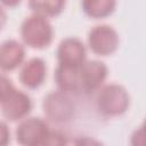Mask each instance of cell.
<instances>
[{"label": "cell", "mask_w": 146, "mask_h": 146, "mask_svg": "<svg viewBox=\"0 0 146 146\" xmlns=\"http://www.w3.org/2000/svg\"><path fill=\"white\" fill-rule=\"evenodd\" d=\"M21 36L26 46L42 49L51 43L54 29L47 17L33 13L22 22Z\"/></svg>", "instance_id": "1"}, {"label": "cell", "mask_w": 146, "mask_h": 146, "mask_svg": "<svg viewBox=\"0 0 146 146\" xmlns=\"http://www.w3.org/2000/svg\"><path fill=\"white\" fill-rule=\"evenodd\" d=\"M96 104L98 111L105 116L123 114L130 104V96L125 88L119 83H108L98 89Z\"/></svg>", "instance_id": "2"}, {"label": "cell", "mask_w": 146, "mask_h": 146, "mask_svg": "<svg viewBox=\"0 0 146 146\" xmlns=\"http://www.w3.org/2000/svg\"><path fill=\"white\" fill-rule=\"evenodd\" d=\"M119 34L116 30L107 24L94 26L88 33V46L92 52L107 56L113 54L119 47Z\"/></svg>", "instance_id": "3"}, {"label": "cell", "mask_w": 146, "mask_h": 146, "mask_svg": "<svg viewBox=\"0 0 146 146\" xmlns=\"http://www.w3.org/2000/svg\"><path fill=\"white\" fill-rule=\"evenodd\" d=\"M44 114L55 122H66L74 114V104L66 92L51 91L43 99Z\"/></svg>", "instance_id": "4"}, {"label": "cell", "mask_w": 146, "mask_h": 146, "mask_svg": "<svg viewBox=\"0 0 146 146\" xmlns=\"http://www.w3.org/2000/svg\"><path fill=\"white\" fill-rule=\"evenodd\" d=\"M49 130L48 123L41 117H25L16 128V138L22 146H38Z\"/></svg>", "instance_id": "5"}, {"label": "cell", "mask_w": 146, "mask_h": 146, "mask_svg": "<svg viewBox=\"0 0 146 146\" xmlns=\"http://www.w3.org/2000/svg\"><path fill=\"white\" fill-rule=\"evenodd\" d=\"M107 66L98 59L84 60L79 68L80 90L91 92L98 90L107 78Z\"/></svg>", "instance_id": "6"}, {"label": "cell", "mask_w": 146, "mask_h": 146, "mask_svg": "<svg viewBox=\"0 0 146 146\" xmlns=\"http://www.w3.org/2000/svg\"><path fill=\"white\" fill-rule=\"evenodd\" d=\"M32 110L31 97L18 89H15L2 103H0V111L2 115L10 121L23 120Z\"/></svg>", "instance_id": "7"}, {"label": "cell", "mask_w": 146, "mask_h": 146, "mask_svg": "<svg viewBox=\"0 0 146 146\" xmlns=\"http://www.w3.org/2000/svg\"><path fill=\"white\" fill-rule=\"evenodd\" d=\"M87 49L84 43L75 36L63 39L57 48L58 64L80 67L86 60Z\"/></svg>", "instance_id": "8"}, {"label": "cell", "mask_w": 146, "mask_h": 146, "mask_svg": "<svg viewBox=\"0 0 146 146\" xmlns=\"http://www.w3.org/2000/svg\"><path fill=\"white\" fill-rule=\"evenodd\" d=\"M25 58V47L15 39L0 43V70L9 72L22 65Z\"/></svg>", "instance_id": "9"}, {"label": "cell", "mask_w": 146, "mask_h": 146, "mask_svg": "<svg viewBox=\"0 0 146 146\" xmlns=\"http://www.w3.org/2000/svg\"><path fill=\"white\" fill-rule=\"evenodd\" d=\"M47 74V66L42 58L33 57L24 63L19 72V81L29 89H35L40 87Z\"/></svg>", "instance_id": "10"}, {"label": "cell", "mask_w": 146, "mask_h": 146, "mask_svg": "<svg viewBox=\"0 0 146 146\" xmlns=\"http://www.w3.org/2000/svg\"><path fill=\"white\" fill-rule=\"evenodd\" d=\"M79 68L75 66L58 64L55 70V82L59 91L63 92H76L80 91V76Z\"/></svg>", "instance_id": "11"}, {"label": "cell", "mask_w": 146, "mask_h": 146, "mask_svg": "<svg viewBox=\"0 0 146 146\" xmlns=\"http://www.w3.org/2000/svg\"><path fill=\"white\" fill-rule=\"evenodd\" d=\"M83 11L92 18H103L114 11L116 2L113 0H84L81 2Z\"/></svg>", "instance_id": "12"}, {"label": "cell", "mask_w": 146, "mask_h": 146, "mask_svg": "<svg viewBox=\"0 0 146 146\" xmlns=\"http://www.w3.org/2000/svg\"><path fill=\"white\" fill-rule=\"evenodd\" d=\"M30 8L34 14L42 15L44 17H50V16H56L65 7V1L63 0H33L29 2Z\"/></svg>", "instance_id": "13"}, {"label": "cell", "mask_w": 146, "mask_h": 146, "mask_svg": "<svg viewBox=\"0 0 146 146\" xmlns=\"http://www.w3.org/2000/svg\"><path fill=\"white\" fill-rule=\"evenodd\" d=\"M38 146H67V137L59 130H49L47 136Z\"/></svg>", "instance_id": "14"}, {"label": "cell", "mask_w": 146, "mask_h": 146, "mask_svg": "<svg viewBox=\"0 0 146 146\" xmlns=\"http://www.w3.org/2000/svg\"><path fill=\"white\" fill-rule=\"evenodd\" d=\"M15 89L16 88L11 80L7 75L0 73V103H2Z\"/></svg>", "instance_id": "15"}, {"label": "cell", "mask_w": 146, "mask_h": 146, "mask_svg": "<svg viewBox=\"0 0 146 146\" xmlns=\"http://www.w3.org/2000/svg\"><path fill=\"white\" fill-rule=\"evenodd\" d=\"M130 144L131 146H144L145 145V131H144V125H140L137 128L130 138Z\"/></svg>", "instance_id": "16"}, {"label": "cell", "mask_w": 146, "mask_h": 146, "mask_svg": "<svg viewBox=\"0 0 146 146\" xmlns=\"http://www.w3.org/2000/svg\"><path fill=\"white\" fill-rule=\"evenodd\" d=\"M74 146H104V144L94 137L81 136V137L75 139Z\"/></svg>", "instance_id": "17"}, {"label": "cell", "mask_w": 146, "mask_h": 146, "mask_svg": "<svg viewBox=\"0 0 146 146\" xmlns=\"http://www.w3.org/2000/svg\"><path fill=\"white\" fill-rule=\"evenodd\" d=\"M10 143V130L5 121L0 120V146H8Z\"/></svg>", "instance_id": "18"}, {"label": "cell", "mask_w": 146, "mask_h": 146, "mask_svg": "<svg viewBox=\"0 0 146 146\" xmlns=\"http://www.w3.org/2000/svg\"><path fill=\"white\" fill-rule=\"evenodd\" d=\"M6 22H7V14H6L5 8L0 5V30H2Z\"/></svg>", "instance_id": "19"}]
</instances>
